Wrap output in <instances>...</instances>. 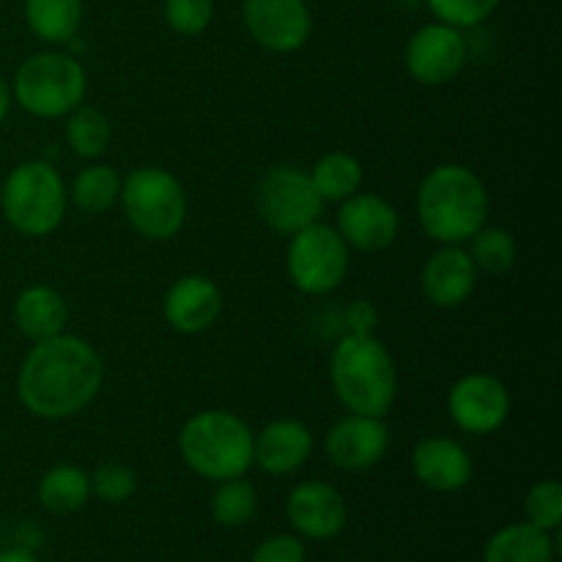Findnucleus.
<instances>
[{
	"label": "nucleus",
	"mask_w": 562,
	"mask_h": 562,
	"mask_svg": "<svg viewBox=\"0 0 562 562\" xmlns=\"http://www.w3.org/2000/svg\"><path fill=\"white\" fill-rule=\"evenodd\" d=\"M102 382L99 351L80 335L60 333L31 346L16 373V395L33 417L66 420L93 404Z\"/></svg>",
	"instance_id": "1"
},
{
	"label": "nucleus",
	"mask_w": 562,
	"mask_h": 562,
	"mask_svg": "<svg viewBox=\"0 0 562 562\" xmlns=\"http://www.w3.org/2000/svg\"><path fill=\"white\" fill-rule=\"evenodd\" d=\"M417 220L428 239L467 245L488 220V190L481 176L459 162L428 170L417 190Z\"/></svg>",
	"instance_id": "2"
},
{
	"label": "nucleus",
	"mask_w": 562,
	"mask_h": 562,
	"mask_svg": "<svg viewBox=\"0 0 562 562\" xmlns=\"http://www.w3.org/2000/svg\"><path fill=\"white\" fill-rule=\"evenodd\" d=\"M329 382L351 415L387 417L398 398V368L376 335H344L329 357Z\"/></svg>",
	"instance_id": "3"
},
{
	"label": "nucleus",
	"mask_w": 562,
	"mask_h": 562,
	"mask_svg": "<svg viewBox=\"0 0 562 562\" xmlns=\"http://www.w3.org/2000/svg\"><path fill=\"white\" fill-rule=\"evenodd\" d=\"M252 428L225 409H203L179 431V453L203 481H228L252 470Z\"/></svg>",
	"instance_id": "4"
},
{
	"label": "nucleus",
	"mask_w": 562,
	"mask_h": 562,
	"mask_svg": "<svg viewBox=\"0 0 562 562\" xmlns=\"http://www.w3.org/2000/svg\"><path fill=\"white\" fill-rule=\"evenodd\" d=\"M66 206H69L66 184L47 159H27L5 176L0 212L20 236L44 239L55 234L64 223Z\"/></svg>",
	"instance_id": "5"
},
{
	"label": "nucleus",
	"mask_w": 562,
	"mask_h": 562,
	"mask_svg": "<svg viewBox=\"0 0 562 562\" xmlns=\"http://www.w3.org/2000/svg\"><path fill=\"white\" fill-rule=\"evenodd\" d=\"M88 91L86 66L69 53L44 49L31 55L16 69L11 82V99L33 119H64Z\"/></svg>",
	"instance_id": "6"
},
{
	"label": "nucleus",
	"mask_w": 562,
	"mask_h": 562,
	"mask_svg": "<svg viewBox=\"0 0 562 562\" xmlns=\"http://www.w3.org/2000/svg\"><path fill=\"white\" fill-rule=\"evenodd\" d=\"M119 203L132 228L148 241H168L187 223V192L170 170L157 165L135 168L121 181Z\"/></svg>",
	"instance_id": "7"
},
{
	"label": "nucleus",
	"mask_w": 562,
	"mask_h": 562,
	"mask_svg": "<svg viewBox=\"0 0 562 562\" xmlns=\"http://www.w3.org/2000/svg\"><path fill=\"white\" fill-rule=\"evenodd\" d=\"M349 250L351 247L346 245L338 228L318 220V223L291 234L289 250H285V272L302 294H333L349 274Z\"/></svg>",
	"instance_id": "8"
},
{
	"label": "nucleus",
	"mask_w": 562,
	"mask_h": 562,
	"mask_svg": "<svg viewBox=\"0 0 562 562\" xmlns=\"http://www.w3.org/2000/svg\"><path fill=\"white\" fill-rule=\"evenodd\" d=\"M256 209L269 228L291 236L318 223L324 201L313 187L307 170L296 168V165H274L258 181Z\"/></svg>",
	"instance_id": "9"
},
{
	"label": "nucleus",
	"mask_w": 562,
	"mask_h": 562,
	"mask_svg": "<svg viewBox=\"0 0 562 562\" xmlns=\"http://www.w3.org/2000/svg\"><path fill=\"white\" fill-rule=\"evenodd\" d=\"M470 60L464 31L434 20L417 27L404 49V66L420 86L439 88L453 82Z\"/></svg>",
	"instance_id": "10"
},
{
	"label": "nucleus",
	"mask_w": 562,
	"mask_h": 562,
	"mask_svg": "<svg viewBox=\"0 0 562 562\" xmlns=\"http://www.w3.org/2000/svg\"><path fill=\"white\" fill-rule=\"evenodd\" d=\"M241 20L258 47L278 55L302 49L313 33L307 0H245Z\"/></svg>",
	"instance_id": "11"
},
{
	"label": "nucleus",
	"mask_w": 562,
	"mask_h": 562,
	"mask_svg": "<svg viewBox=\"0 0 562 562\" xmlns=\"http://www.w3.org/2000/svg\"><path fill=\"white\" fill-rule=\"evenodd\" d=\"M448 415L464 434H497L510 415L508 387L492 373H467L450 387Z\"/></svg>",
	"instance_id": "12"
},
{
	"label": "nucleus",
	"mask_w": 562,
	"mask_h": 562,
	"mask_svg": "<svg viewBox=\"0 0 562 562\" xmlns=\"http://www.w3.org/2000/svg\"><path fill=\"white\" fill-rule=\"evenodd\" d=\"M335 228L344 236L346 245L355 247V250L379 252L387 250L398 239L401 217L398 209L387 198L360 190L340 203Z\"/></svg>",
	"instance_id": "13"
},
{
	"label": "nucleus",
	"mask_w": 562,
	"mask_h": 562,
	"mask_svg": "<svg viewBox=\"0 0 562 562\" xmlns=\"http://www.w3.org/2000/svg\"><path fill=\"white\" fill-rule=\"evenodd\" d=\"M390 428L384 417L346 415L335 423L324 439L329 464L346 472H366L387 456Z\"/></svg>",
	"instance_id": "14"
},
{
	"label": "nucleus",
	"mask_w": 562,
	"mask_h": 562,
	"mask_svg": "<svg viewBox=\"0 0 562 562\" xmlns=\"http://www.w3.org/2000/svg\"><path fill=\"white\" fill-rule=\"evenodd\" d=\"M285 516L300 538L311 541H333L344 532L349 521L344 494L324 481H305L291 488L285 499Z\"/></svg>",
	"instance_id": "15"
},
{
	"label": "nucleus",
	"mask_w": 562,
	"mask_h": 562,
	"mask_svg": "<svg viewBox=\"0 0 562 562\" xmlns=\"http://www.w3.org/2000/svg\"><path fill=\"white\" fill-rule=\"evenodd\" d=\"M223 313V294L206 274H181L162 300V316L181 335H201L214 327Z\"/></svg>",
	"instance_id": "16"
},
{
	"label": "nucleus",
	"mask_w": 562,
	"mask_h": 562,
	"mask_svg": "<svg viewBox=\"0 0 562 562\" xmlns=\"http://www.w3.org/2000/svg\"><path fill=\"white\" fill-rule=\"evenodd\" d=\"M477 285V269L464 245H442L420 272V291L434 307L453 311L470 302Z\"/></svg>",
	"instance_id": "17"
},
{
	"label": "nucleus",
	"mask_w": 562,
	"mask_h": 562,
	"mask_svg": "<svg viewBox=\"0 0 562 562\" xmlns=\"http://www.w3.org/2000/svg\"><path fill=\"white\" fill-rule=\"evenodd\" d=\"M313 448H316V439L305 423L294 417H280V420L267 423L252 437V464L274 477L294 475L307 464Z\"/></svg>",
	"instance_id": "18"
},
{
	"label": "nucleus",
	"mask_w": 562,
	"mask_h": 562,
	"mask_svg": "<svg viewBox=\"0 0 562 562\" xmlns=\"http://www.w3.org/2000/svg\"><path fill=\"white\" fill-rule=\"evenodd\" d=\"M412 472L417 483L437 494H453L470 486L472 456L450 437H423L412 450Z\"/></svg>",
	"instance_id": "19"
},
{
	"label": "nucleus",
	"mask_w": 562,
	"mask_h": 562,
	"mask_svg": "<svg viewBox=\"0 0 562 562\" xmlns=\"http://www.w3.org/2000/svg\"><path fill=\"white\" fill-rule=\"evenodd\" d=\"M11 316H14V327L25 335L31 344L38 340H47L53 335H60L69 322V307L60 291H55L53 285H27L16 294L14 307H11Z\"/></svg>",
	"instance_id": "20"
},
{
	"label": "nucleus",
	"mask_w": 562,
	"mask_h": 562,
	"mask_svg": "<svg viewBox=\"0 0 562 562\" xmlns=\"http://www.w3.org/2000/svg\"><path fill=\"white\" fill-rule=\"evenodd\" d=\"M554 538L552 532L516 521L494 532L483 549V562H554Z\"/></svg>",
	"instance_id": "21"
},
{
	"label": "nucleus",
	"mask_w": 562,
	"mask_h": 562,
	"mask_svg": "<svg viewBox=\"0 0 562 562\" xmlns=\"http://www.w3.org/2000/svg\"><path fill=\"white\" fill-rule=\"evenodd\" d=\"M22 14L33 36L60 47L80 33L82 0H25Z\"/></svg>",
	"instance_id": "22"
},
{
	"label": "nucleus",
	"mask_w": 562,
	"mask_h": 562,
	"mask_svg": "<svg viewBox=\"0 0 562 562\" xmlns=\"http://www.w3.org/2000/svg\"><path fill=\"white\" fill-rule=\"evenodd\" d=\"M36 497L49 514L69 516L91 499V475L75 464L53 467L38 481Z\"/></svg>",
	"instance_id": "23"
},
{
	"label": "nucleus",
	"mask_w": 562,
	"mask_h": 562,
	"mask_svg": "<svg viewBox=\"0 0 562 562\" xmlns=\"http://www.w3.org/2000/svg\"><path fill=\"white\" fill-rule=\"evenodd\" d=\"M313 187L322 195V201L344 203L346 198L357 195L362 190V181H366V170H362V162L349 151H329L324 154L322 159H316L311 170Z\"/></svg>",
	"instance_id": "24"
},
{
	"label": "nucleus",
	"mask_w": 562,
	"mask_h": 562,
	"mask_svg": "<svg viewBox=\"0 0 562 562\" xmlns=\"http://www.w3.org/2000/svg\"><path fill=\"white\" fill-rule=\"evenodd\" d=\"M121 176L113 165L91 162L75 176L71 187L66 190L69 203L86 214H102L119 203L121 198Z\"/></svg>",
	"instance_id": "25"
},
{
	"label": "nucleus",
	"mask_w": 562,
	"mask_h": 562,
	"mask_svg": "<svg viewBox=\"0 0 562 562\" xmlns=\"http://www.w3.org/2000/svg\"><path fill=\"white\" fill-rule=\"evenodd\" d=\"M110 121L102 110L91 108V104H77L69 115H66V146L75 157L93 159L102 157L110 146Z\"/></svg>",
	"instance_id": "26"
},
{
	"label": "nucleus",
	"mask_w": 562,
	"mask_h": 562,
	"mask_svg": "<svg viewBox=\"0 0 562 562\" xmlns=\"http://www.w3.org/2000/svg\"><path fill=\"white\" fill-rule=\"evenodd\" d=\"M467 252L477 272L486 274H505L519 261V245L516 236L508 228L499 225H483L467 239Z\"/></svg>",
	"instance_id": "27"
},
{
	"label": "nucleus",
	"mask_w": 562,
	"mask_h": 562,
	"mask_svg": "<svg viewBox=\"0 0 562 562\" xmlns=\"http://www.w3.org/2000/svg\"><path fill=\"white\" fill-rule=\"evenodd\" d=\"M256 486L245 475L217 483V488L212 494V519L220 527H245L256 516Z\"/></svg>",
	"instance_id": "28"
},
{
	"label": "nucleus",
	"mask_w": 562,
	"mask_h": 562,
	"mask_svg": "<svg viewBox=\"0 0 562 562\" xmlns=\"http://www.w3.org/2000/svg\"><path fill=\"white\" fill-rule=\"evenodd\" d=\"M525 516L541 530H558L562 525V483L554 477L536 483L525 497Z\"/></svg>",
	"instance_id": "29"
},
{
	"label": "nucleus",
	"mask_w": 562,
	"mask_h": 562,
	"mask_svg": "<svg viewBox=\"0 0 562 562\" xmlns=\"http://www.w3.org/2000/svg\"><path fill=\"white\" fill-rule=\"evenodd\" d=\"M499 3L503 0H426L434 20L459 27V31L477 27L481 22H486L499 9Z\"/></svg>",
	"instance_id": "30"
},
{
	"label": "nucleus",
	"mask_w": 562,
	"mask_h": 562,
	"mask_svg": "<svg viewBox=\"0 0 562 562\" xmlns=\"http://www.w3.org/2000/svg\"><path fill=\"white\" fill-rule=\"evenodd\" d=\"M162 14L179 36H201L214 20V0H165Z\"/></svg>",
	"instance_id": "31"
},
{
	"label": "nucleus",
	"mask_w": 562,
	"mask_h": 562,
	"mask_svg": "<svg viewBox=\"0 0 562 562\" xmlns=\"http://www.w3.org/2000/svg\"><path fill=\"white\" fill-rule=\"evenodd\" d=\"M137 472L121 461H108L91 475V494H97L102 503L121 505L135 497Z\"/></svg>",
	"instance_id": "32"
},
{
	"label": "nucleus",
	"mask_w": 562,
	"mask_h": 562,
	"mask_svg": "<svg viewBox=\"0 0 562 562\" xmlns=\"http://www.w3.org/2000/svg\"><path fill=\"white\" fill-rule=\"evenodd\" d=\"M250 562H305V543L300 536H272L258 543Z\"/></svg>",
	"instance_id": "33"
},
{
	"label": "nucleus",
	"mask_w": 562,
	"mask_h": 562,
	"mask_svg": "<svg viewBox=\"0 0 562 562\" xmlns=\"http://www.w3.org/2000/svg\"><path fill=\"white\" fill-rule=\"evenodd\" d=\"M346 335H376L379 311L371 300H355L344 311Z\"/></svg>",
	"instance_id": "34"
},
{
	"label": "nucleus",
	"mask_w": 562,
	"mask_h": 562,
	"mask_svg": "<svg viewBox=\"0 0 562 562\" xmlns=\"http://www.w3.org/2000/svg\"><path fill=\"white\" fill-rule=\"evenodd\" d=\"M11 104H14V99H11V82L5 80L3 75H0V124H3V121L9 119Z\"/></svg>",
	"instance_id": "35"
},
{
	"label": "nucleus",
	"mask_w": 562,
	"mask_h": 562,
	"mask_svg": "<svg viewBox=\"0 0 562 562\" xmlns=\"http://www.w3.org/2000/svg\"><path fill=\"white\" fill-rule=\"evenodd\" d=\"M0 562H38L36 554L25 547H16V549H5L0 552Z\"/></svg>",
	"instance_id": "36"
},
{
	"label": "nucleus",
	"mask_w": 562,
	"mask_h": 562,
	"mask_svg": "<svg viewBox=\"0 0 562 562\" xmlns=\"http://www.w3.org/2000/svg\"><path fill=\"white\" fill-rule=\"evenodd\" d=\"M0 195H3V181H0Z\"/></svg>",
	"instance_id": "37"
}]
</instances>
